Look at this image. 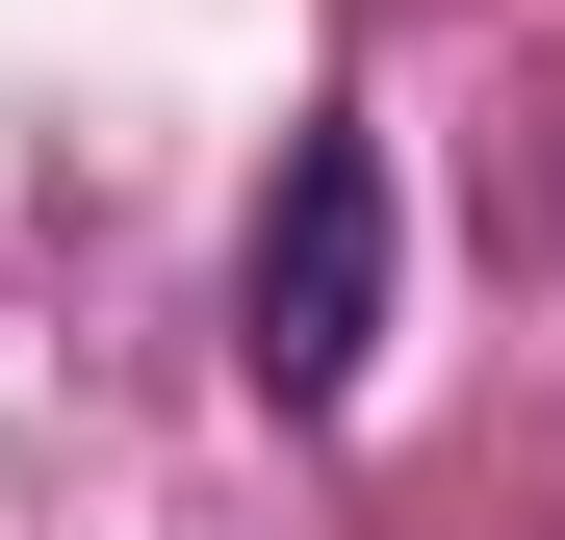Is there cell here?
Masks as SVG:
<instances>
[{
	"label": "cell",
	"instance_id": "1",
	"mask_svg": "<svg viewBox=\"0 0 565 540\" xmlns=\"http://www.w3.org/2000/svg\"><path fill=\"white\" fill-rule=\"evenodd\" d=\"M232 360H257V412H334L360 360H386V155L360 129H282L257 257H232Z\"/></svg>",
	"mask_w": 565,
	"mask_h": 540
}]
</instances>
